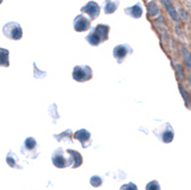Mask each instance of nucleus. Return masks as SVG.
<instances>
[{
	"instance_id": "0eeeda50",
	"label": "nucleus",
	"mask_w": 191,
	"mask_h": 190,
	"mask_svg": "<svg viewBox=\"0 0 191 190\" xmlns=\"http://www.w3.org/2000/svg\"><path fill=\"white\" fill-rule=\"evenodd\" d=\"M132 53H133V48L129 45H127V43L116 45L113 50V57L116 59V61H117L118 64H122L124 60L127 59V56L130 55Z\"/></svg>"
},
{
	"instance_id": "ddd939ff",
	"label": "nucleus",
	"mask_w": 191,
	"mask_h": 190,
	"mask_svg": "<svg viewBox=\"0 0 191 190\" xmlns=\"http://www.w3.org/2000/svg\"><path fill=\"white\" fill-rule=\"evenodd\" d=\"M53 138L56 139L59 142H72V138H74V134L71 129H67L60 134H54Z\"/></svg>"
},
{
	"instance_id": "423d86ee",
	"label": "nucleus",
	"mask_w": 191,
	"mask_h": 190,
	"mask_svg": "<svg viewBox=\"0 0 191 190\" xmlns=\"http://www.w3.org/2000/svg\"><path fill=\"white\" fill-rule=\"evenodd\" d=\"M155 136L160 141L165 142V144H170L173 138H174V132H173V128L169 122H165L164 124H161L160 127H158L157 129H154L153 132Z\"/></svg>"
},
{
	"instance_id": "1a4fd4ad",
	"label": "nucleus",
	"mask_w": 191,
	"mask_h": 190,
	"mask_svg": "<svg viewBox=\"0 0 191 190\" xmlns=\"http://www.w3.org/2000/svg\"><path fill=\"white\" fill-rule=\"evenodd\" d=\"M91 22L92 21H91L89 17H86L85 14L81 13V14H79V16H77L74 18V21H73V28L78 33H84V31L91 29Z\"/></svg>"
},
{
	"instance_id": "dca6fc26",
	"label": "nucleus",
	"mask_w": 191,
	"mask_h": 190,
	"mask_svg": "<svg viewBox=\"0 0 191 190\" xmlns=\"http://www.w3.org/2000/svg\"><path fill=\"white\" fill-rule=\"evenodd\" d=\"M9 50H6V49H4V48H1V65L4 66V67H7L9 65H10V60H9Z\"/></svg>"
},
{
	"instance_id": "6ab92c4d",
	"label": "nucleus",
	"mask_w": 191,
	"mask_h": 190,
	"mask_svg": "<svg viewBox=\"0 0 191 190\" xmlns=\"http://www.w3.org/2000/svg\"><path fill=\"white\" fill-rule=\"evenodd\" d=\"M120 190H139L137 189V187H136V184L135 183H127V184H123L121 188H120Z\"/></svg>"
},
{
	"instance_id": "9b49d317",
	"label": "nucleus",
	"mask_w": 191,
	"mask_h": 190,
	"mask_svg": "<svg viewBox=\"0 0 191 190\" xmlns=\"http://www.w3.org/2000/svg\"><path fill=\"white\" fill-rule=\"evenodd\" d=\"M124 12H125V14H128L129 17L137 19V18H140V17L142 16L143 10H142L141 4H139V2H137V4H135L134 6H130V7L124 9Z\"/></svg>"
},
{
	"instance_id": "f3484780",
	"label": "nucleus",
	"mask_w": 191,
	"mask_h": 190,
	"mask_svg": "<svg viewBox=\"0 0 191 190\" xmlns=\"http://www.w3.org/2000/svg\"><path fill=\"white\" fill-rule=\"evenodd\" d=\"M90 184L92 187H94V188H98V187H101V184H103V178H101V176H98V175H94V176L91 177Z\"/></svg>"
},
{
	"instance_id": "f03ea898",
	"label": "nucleus",
	"mask_w": 191,
	"mask_h": 190,
	"mask_svg": "<svg viewBox=\"0 0 191 190\" xmlns=\"http://www.w3.org/2000/svg\"><path fill=\"white\" fill-rule=\"evenodd\" d=\"M52 163L57 169H65L71 166L72 168V158L67 151L59 147L52 154Z\"/></svg>"
},
{
	"instance_id": "39448f33",
	"label": "nucleus",
	"mask_w": 191,
	"mask_h": 190,
	"mask_svg": "<svg viewBox=\"0 0 191 190\" xmlns=\"http://www.w3.org/2000/svg\"><path fill=\"white\" fill-rule=\"evenodd\" d=\"M93 72L92 68L87 65H78L73 68V73H72V78L78 83H85L92 79Z\"/></svg>"
},
{
	"instance_id": "a211bd4d",
	"label": "nucleus",
	"mask_w": 191,
	"mask_h": 190,
	"mask_svg": "<svg viewBox=\"0 0 191 190\" xmlns=\"http://www.w3.org/2000/svg\"><path fill=\"white\" fill-rule=\"evenodd\" d=\"M146 190H160V184L157 180H151L149 183H147Z\"/></svg>"
},
{
	"instance_id": "4468645a",
	"label": "nucleus",
	"mask_w": 191,
	"mask_h": 190,
	"mask_svg": "<svg viewBox=\"0 0 191 190\" xmlns=\"http://www.w3.org/2000/svg\"><path fill=\"white\" fill-rule=\"evenodd\" d=\"M120 0H105L104 2V13L105 14H111L118 9Z\"/></svg>"
},
{
	"instance_id": "f8f14e48",
	"label": "nucleus",
	"mask_w": 191,
	"mask_h": 190,
	"mask_svg": "<svg viewBox=\"0 0 191 190\" xmlns=\"http://www.w3.org/2000/svg\"><path fill=\"white\" fill-rule=\"evenodd\" d=\"M67 152L69 153V156L72 158V168L77 169L79 166H81L82 164V156L75 149H67Z\"/></svg>"
},
{
	"instance_id": "9d476101",
	"label": "nucleus",
	"mask_w": 191,
	"mask_h": 190,
	"mask_svg": "<svg viewBox=\"0 0 191 190\" xmlns=\"http://www.w3.org/2000/svg\"><path fill=\"white\" fill-rule=\"evenodd\" d=\"M74 139L81 144L82 148H87L92 144V136L87 129H79L74 133Z\"/></svg>"
},
{
	"instance_id": "7ed1b4c3",
	"label": "nucleus",
	"mask_w": 191,
	"mask_h": 190,
	"mask_svg": "<svg viewBox=\"0 0 191 190\" xmlns=\"http://www.w3.org/2000/svg\"><path fill=\"white\" fill-rule=\"evenodd\" d=\"M21 153L23 156L28 157L30 159H36L40 154V145L37 144L36 139L29 136L24 140V144L21 147Z\"/></svg>"
},
{
	"instance_id": "20e7f679",
	"label": "nucleus",
	"mask_w": 191,
	"mask_h": 190,
	"mask_svg": "<svg viewBox=\"0 0 191 190\" xmlns=\"http://www.w3.org/2000/svg\"><path fill=\"white\" fill-rule=\"evenodd\" d=\"M2 34L6 38L12 41H19L23 37V29L17 22H9L2 26Z\"/></svg>"
},
{
	"instance_id": "f257e3e1",
	"label": "nucleus",
	"mask_w": 191,
	"mask_h": 190,
	"mask_svg": "<svg viewBox=\"0 0 191 190\" xmlns=\"http://www.w3.org/2000/svg\"><path fill=\"white\" fill-rule=\"evenodd\" d=\"M110 26L108 24H98L91 29L90 34L86 36V41L93 47H97L109 38Z\"/></svg>"
},
{
	"instance_id": "6e6552de",
	"label": "nucleus",
	"mask_w": 191,
	"mask_h": 190,
	"mask_svg": "<svg viewBox=\"0 0 191 190\" xmlns=\"http://www.w3.org/2000/svg\"><path fill=\"white\" fill-rule=\"evenodd\" d=\"M80 11H81L82 14H85L86 17H89L91 21H94V19L98 18V16L101 13V6L96 1H89L87 4H85L81 7Z\"/></svg>"
},
{
	"instance_id": "2eb2a0df",
	"label": "nucleus",
	"mask_w": 191,
	"mask_h": 190,
	"mask_svg": "<svg viewBox=\"0 0 191 190\" xmlns=\"http://www.w3.org/2000/svg\"><path fill=\"white\" fill-rule=\"evenodd\" d=\"M6 161H7L9 166H11V168H13V169H19V170H22L23 169L22 165H19V164H18V163H19V160H18L17 156H16L12 151L9 152V154H7V157H6Z\"/></svg>"
}]
</instances>
